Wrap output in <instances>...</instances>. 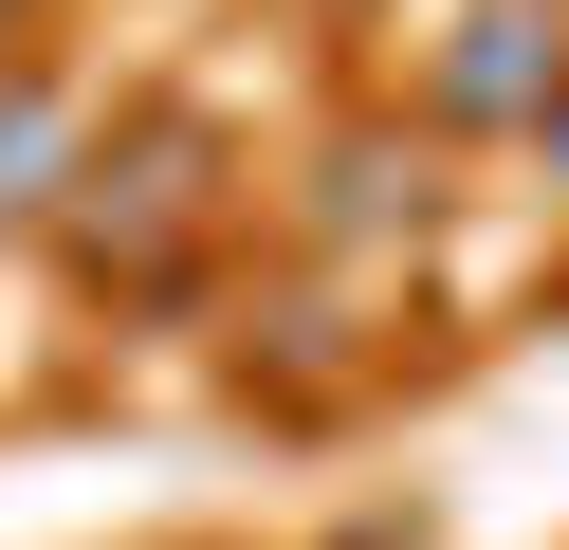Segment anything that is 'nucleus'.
I'll list each match as a JSON object with an SVG mask.
<instances>
[{
  "instance_id": "1",
  "label": "nucleus",
  "mask_w": 569,
  "mask_h": 550,
  "mask_svg": "<svg viewBox=\"0 0 569 550\" xmlns=\"http://www.w3.org/2000/svg\"><path fill=\"white\" fill-rule=\"evenodd\" d=\"M441 110H551V19H459V73H441Z\"/></svg>"
},
{
  "instance_id": "2",
  "label": "nucleus",
  "mask_w": 569,
  "mask_h": 550,
  "mask_svg": "<svg viewBox=\"0 0 569 550\" xmlns=\"http://www.w3.org/2000/svg\"><path fill=\"white\" fill-rule=\"evenodd\" d=\"M532 147H551V166H569V110H532Z\"/></svg>"
}]
</instances>
